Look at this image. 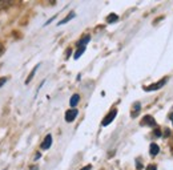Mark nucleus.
Returning a JSON list of instances; mask_svg holds the SVG:
<instances>
[{
  "instance_id": "7ed1b4c3",
  "label": "nucleus",
  "mask_w": 173,
  "mask_h": 170,
  "mask_svg": "<svg viewBox=\"0 0 173 170\" xmlns=\"http://www.w3.org/2000/svg\"><path fill=\"white\" fill-rule=\"evenodd\" d=\"M77 114H79V111H77V109H69V111L65 112V121H67V122L75 121V118L77 117Z\"/></svg>"
},
{
  "instance_id": "ddd939ff",
  "label": "nucleus",
  "mask_w": 173,
  "mask_h": 170,
  "mask_svg": "<svg viewBox=\"0 0 173 170\" xmlns=\"http://www.w3.org/2000/svg\"><path fill=\"white\" fill-rule=\"evenodd\" d=\"M138 111H140V104L136 102L135 106H133V112H132V117H136V114L138 113Z\"/></svg>"
},
{
  "instance_id": "9b49d317",
  "label": "nucleus",
  "mask_w": 173,
  "mask_h": 170,
  "mask_svg": "<svg viewBox=\"0 0 173 170\" xmlns=\"http://www.w3.org/2000/svg\"><path fill=\"white\" fill-rule=\"evenodd\" d=\"M117 20H118V16L116 13H111V15H108V16H107V23H109V24L111 23H116Z\"/></svg>"
},
{
  "instance_id": "4be33fe9",
  "label": "nucleus",
  "mask_w": 173,
  "mask_h": 170,
  "mask_svg": "<svg viewBox=\"0 0 173 170\" xmlns=\"http://www.w3.org/2000/svg\"><path fill=\"white\" fill-rule=\"evenodd\" d=\"M0 67H2V65H0Z\"/></svg>"
},
{
  "instance_id": "f03ea898",
  "label": "nucleus",
  "mask_w": 173,
  "mask_h": 170,
  "mask_svg": "<svg viewBox=\"0 0 173 170\" xmlns=\"http://www.w3.org/2000/svg\"><path fill=\"white\" fill-rule=\"evenodd\" d=\"M116 114H117V109H112V111L105 116V118L103 120V122H101L103 126H108V125H109V124L113 121V120H115Z\"/></svg>"
},
{
  "instance_id": "423d86ee",
  "label": "nucleus",
  "mask_w": 173,
  "mask_h": 170,
  "mask_svg": "<svg viewBox=\"0 0 173 170\" xmlns=\"http://www.w3.org/2000/svg\"><path fill=\"white\" fill-rule=\"evenodd\" d=\"M89 41H91V36H89V35H85V36H83V37L77 41V47H79V48H85V45H87V44L89 43Z\"/></svg>"
},
{
  "instance_id": "f3484780",
  "label": "nucleus",
  "mask_w": 173,
  "mask_h": 170,
  "mask_svg": "<svg viewBox=\"0 0 173 170\" xmlns=\"http://www.w3.org/2000/svg\"><path fill=\"white\" fill-rule=\"evenodd\" d=\"M155 136H157V137H160V136H161V132L159 130V129H157V130H155Z\"/></svg>"
},
{
  "instance_id": "4468645a",
  "label": "nucleus",
  "mask_w": 173,
  "mask_h": 170,
  "mask_svg": "<svg viewBox=\"0 0 173 170\" xmlns=\"http://www.w3.org/2000/svg\"><path fill=\"white\" fill-rule=\"evenodd\" d=\"M6 83H7V77H0V88H2Z\"/></svg>"
},
{
  "instance_id": "f257e3e1",
  "label": "nucleus",
  "mask_w": 173,
  "mask_h": 170,
  "mask_svg": "<svg viewBox=\"0 0 173 170\" xmlns=\"http://www.w3.org/2000/svg\"><path fill=\"white\" fill-rule=\"evenodd\" d=\"M166 81H168V78H166V77H164V78H161L160 81H157V83H155V84L149 85V87H144V91H147V92H151V91H157V89H160V88L164 87Z\"/></svg>"
},
{
  "instance_id": "1a4fd4ad",
  "label": "nucleus",
  "mask_w": 173,
  "mask_h": 170,
  "mask_svg": "<svg viewBox=\"0 0 173 170\" xmlns=\"http://www.w3.org/2000/svg\"><path fill=\"white\" fill-rule=\"evenodd\" d=\"M159 152H160L159 145H156V144H151V148H149V153H151V156H156V154H159Z\"/></svg>"
},
{
  "instance_id": "0eeeda50",
  "label": "nucleus",
  "mask_w": 173,
  "mask_h": 170,
  "mask_svg": "<svg viewBox=\"0 0 173 170\" xmlns=\"http://www.w3.org/2000/svg\"><path fill=\"white\" fill-rule=\"evenodd\" d=\"M80 101V96L76 93V94H73V96L71 97V100H69V105L72 106V109H75V106L77 105V102Z\"/></svg>"
},
{
  "instance_id": "2eb2a0df",
  "label": "nucleus",
  "mask_w": 173,
  "mask_h": 170,
  "mask_svg": "<svg viewBox=\"0 0 173 170\" xmlns=\"http://www.w3.org/2000/svg\"><path fill=\"white\" fill-rule=\"evenodd\" d=\"M145 170H157V168H156V165H149Z\"/></svg>"
},
{
  "instance_id": "dca6fc26",
  "label": "nucleus",
  "mask_w": 173,
  "mask_h": 170,
  "mask_svg": "<svg viewBox=\"0 0 173 170\" xmlns=\"http://www.w3.org/2000/svg\"><path fill=\"white\" fill-rule=\"evenodd\" d=\"M92 169V166H91V165H87V166H84L81 170H91Z\"/></svg>"
},
{
  "instance_id": "412c9836",
  "label": "nucleus",
  "mask_w": 173,
  "mask_h": 170,
  "mask_svg": "<svg viewBox=\"0 0 173 170\" xmlns=\"http://www.w3.org/2000/svg\"><path fill=\"white\" fill-rule=\"evenodd\" d=\"M2 52H3V47H2V45H0V53H2Z\"/></svg>"
},
{
  "instance_id": "a211bd4d",
  "label": "nucleus",
  "mask_w": 173,
  "mask_h": 170,
  "mask_svg": "<svg viewBox=\"0 0 173 170\" xmlns=\"http://www.w3.org/2000/svg\"><path fill=\"white\" fill-rule=\"evenodd\" d=\"M40 156H41L40 153H36V154H35V158L33 159H39V158H40Z\"/></svg>"
},
{
  "instance_id": "6ab92c4d",
  "label": "nucleus",
  "mask_w": 173,
  "mask_h": 170,
  "mask_svg": "<svg viewBox=\"0 0 173 170\" xmlns=\"http://www.w3.org/2000/svg\"><path fill=\"white\" fill-rule=\"evenodd\" d=\"M31 170H39L37 166H31Z\"/></svg>"
},
{
  "instance_id": "9d476101",
  "label": "nucleus",
  "mask_w": 173,
  "mask_h": 170,
  "mask_svg": "<svg viewBox=\"0 0 173 170\" xmlns=\"http://www.w3.org/2000/svg\"><path fill=\"white\" fill-rule=\"evenodd\" d=\"M39 67H40V64H37V65H36V67H35V68L32 69V72L29 73V76H28V77H27V80H26V84H29V83H31V80L33 78V76H35V73H36V71H37V69H39Z\"/></svg>"
},
{
  "instance_id": "f8f14e48",
  "label": "nucleus",
  "mask_w": 173,
  "mask_h": 170,
  "mask_svg": "<svg viewBox=\"0 0 173 170\" xmlns=\"http://www.w3.org/2000/svg\"><path fill=\"white\" fill-rule=\"evenodd\" d=\"M84 52H85V48H79L77 51H76V53H75V56H73V59H75V60H77V59L80 57V56H81V54H83Z\"/></svg>"
},
{
  "instance_id": "aec40b11",
  "label": "nucleus",
  "mask_w": 173,
  "mask_h": 170,
  "mask_svg": "<svg viewBox=\"0 0 173 170\" xmlns=\"http://www.w3.org/2000/svg\"><path fill=\"white\" fill-rule=\"evenodd\" d=\"M169 118L172 120V124H173V113H172V114H171V116H169Z\"/></svg>"
},
{
  "instance_id": "20e7f679",
  "label": "nucleus",
  "mask_w": 173,
  "mask_h": 170,
  "mask_svg": "<svg viewBox=\"0 0 173 170\" xmlns=\"http://www.w3.org/2000/svg\"><path fill=\"white\" fill-rule=\"evenodd\" d=\"M141 125H145V126H155L156 120L152 116H149V114H147V116H144V118L141 120Z\"/></svg>"
},
{
  "instance_id": "39448f33",
  "label": "nucleus",
  "mask_w": 173,
  "mask_h": 170,
  "mask_svg": "<svg viewBox=\"0 0 173 170\" xmlns=\"http://www.w3.org/2000/svg\"><path fill=\"white\" fill-rule=\"evenodd\" d=\"M51 145H52V136H51V134H48V136L44 138V141L41 142L40 148L43 149V150H48V149L51 148Z\"/></svg>"
},
{
  "instance_id": "6e6552de",
  "label": "nucleus",
  "mask_w": 173,
  "mask_h": 170,
  "mask_svg": "<svg viewBox=\"0 0 173 170\" xmlns=\"http://www.w3.org/2000/svg\"><path fill=\"white\" fill-rule=\"evenodd\" d=\"M75 16H76V13H75V12H69V15H68L67 17H64V20H61V21H59V23H57V26H63V24H67V23L69 21V20H72Z\"/></svg>"
}]
</instances>
